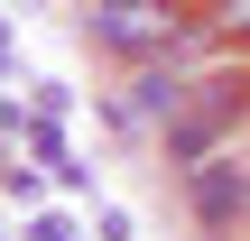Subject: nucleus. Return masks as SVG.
I'll return each instance as SVG.
<instances>
[{"label": "nucleus", "instance_id": "nucleus-3", "mask_svg": "<svg viewBox=\"0 0 250 241\" xmlns=\"http://www.w3.org/2000/svg\"><path fill=\"white\" fill-rule=\"evenodd\" d=\"M204 28L232 37V46H250V0H204Z\"/></svg>", "mask_w": 250, "mask_h": 241}, {"label": "nucleus", "instance_id": "nucleus-1", "mask_svg": "<svg viewBox=\"0 0 250 241\" xmlns=\"http://www.w3.org/2000/svg\"><path fill=\"white\" fill-rule=\"evenodd\" d=\"M204 28V9H186V0H83V37L111 56V65H167L186 37Z\"/></svg>", "mask_w": 250, "mask_h": 241}, {"label": "nucleus", "instance_id": "nucleus-2", "mask_svg": "<svg viewBox=\"0 0 250 241\" xmlns=\"http://www.w3.org/2000/svg\"><path fill=\"white\" fill-rule=\"evenodd\" d=\"M176 186H186V214H195L213 241H241V232H250V139L213 149V158H204V167H186Z\"/></svg>", "mask_w": 250, "mask_h": 241}]
</instances>
